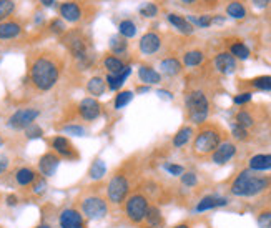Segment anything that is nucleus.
I'll use <instances>...</instances> for the list:
<instances>
[{"instance_id":"obj_53","label":"nucleus","mask_w":271,"mask_h":228,"mask_svg":"<svg viewBox=\"0 0 271 228\" xmlns=\"http://www.w3.org/2000/svg\"><path fill=\"white\" fill-rule=\"evenodd\" d=\"M7 167H9V160L7 159H0V173L7 170Z\"/></svg>"},{"instance_id":"obj_58","label":"nucleus","mask_w":271,"mask_h":228,"mask_svg":"<svg viewBox=\"0 0 271 228\" xmlns=\"http://www.w3.org/2000/svg\"><path fill=\"white\" fill-rule=\"evenodd\" d=\"M175 228H190L188 225H176Z\"/></svg>"},{"instance_id":"obj_7","label":"nucleus","mask_w":271,"mask_h":228,"mask_svg":"<svg viewBox=\"0 0 271 228\" xmlns=\"http://www.w3.org/2000/svg\"><path fill=\"white\" fill-rule=\"evenodd\" d=\"M82 211L86 218L90 220H99L104 218L108 211V205L105 202L104 197H99V195H90V197L83 198L82 202Z\"/></svg>"},{"instance_id":"obj_47","label":"nucleus","mask_w":271,"mask_h":228,"mask_svg":"<svg viewBox=\"0 0 271 228\" xmlns=\"http://www.w3.org/2000/svg\"><path fill=\"white\" fill-rule=\"evenodd\" d=\"M50 30L53 32V34H62V32L65 30V25H63V22L60 19H55V20H52V24H50Z\"/></svg>"},{"instance_id":"obj_14","label":"nucleus","mask_w":271,"mask_h":228,"mask_svg":"<svg viewBox=\"0 0 271 228\" xmlns=\"http://www.w3.org/2000/svg\"><path fill=\"white\" fill-rule=\"evenodd\" d=\"M215 67L218 68V72L225 73V75H230V73H233L236 70V60H235V57H233L231 53L221 52L215 58Z\"/></svg>"},{"instance_id":"obj_6","label":"nucleus","mask_w":271,"mask_h":228,"mask_svg":"<svg viewBox=\"0 0 271 228\" xmlns=\"http://www.w3.org/2000/svg\"><path fill=\"white\" fill-rule=\"evenodd\" d=\"M128 192H130V183H128V178L125 175H113L108 182V187H107V195H108V200L115 205H120L125 202V198L128 197Z\"/></svg>"},{"instance_id":"obj_49","label":"nucleus","mask_w":271,"mask_h":228,"mask_svg":"<svg viewBox=\"0 0 271 228\" xmlns=\"http://www.w3.org/2000/svg\"><path fill=\"white\" fill-rule=\"evenodd\" d=\"M190 22H195L197 25H200V27H208L210 24H211V19L208 17V15H202L200 19H193V17H190L188 19Z\"/></svg>"},{"instance_id":"obj_50","label":"nucleus","mask_w":271,"mask_h":228,"mask_svg":"<svg viewBox=\"0 0 271 228\" xmlns=\"http://www.w3.org/2000/svg\"><path fill=\"white\" fill-rule=\"evenodd\" d=\"M45 187H47V183L43 178H37V180L34 182V192L35 193H42L43 190H45Z\"/></svg>"},{"instance_id":"obj_56","label":"nucleus","mask_w":271,"mask_h":228,"mask_svg":"<svg viewBox=\"0 0 271 228\" xmlns=\"http://www.w3.org/2000/svg\"><path fill=\"white\" fill-rule=\"evenodd\" d=\"M138 92H140V94H145V92H148V87H140Z\"/></svg>"},{"instance_id":"obj_40","label":"nucleus","mask_w":271,"mask_h":228,"mask_svg":"<svg viewBox=\"0 0 271 228\" xmlns=\"http://www.w3.org/2000/svg\"><path fill=\"white\" fill-rule=\"evenodd\" d=\"M258 226L259 228H271V210H263L258 215Z\"/></svg>"},{"instance_id":"obj_45","label":"nucleus","mask_w":271,"mask_h":228,"mask_svg":"<svg viewBox=\"0 0 271 228\" xmlns=\"http://www.w3.org/2000/svg\"><path fill=\"white\" fill-rule=\"evenodd\" d=\"M233 137L238 138V140H245L248 137L246 128L240 127V125H233Z\"/></svg>"},{"instance_id":"obj_23","label":"nucleus","mask_w":271,"mask_h":228,"mask_svg":"<svg viewBox=\"0 0 271 228\" xmlns=\"http://www.w3.org/2000/svg\"><path fill=\"white\" fill-rule=\"evenodd\" d=\"M168 22H170L171 25H175L176 29L182 32V34H187V35L193 34L192 24H190L187 19L180 17V15H176V14H168Z\"/></svg>"},{"instance_id":"obj_10","label":"nucleus","mask_w":271,"mask_h":228,"mask_svg":"<svg viewBox=\"0 0 271 228\" xmlns=\"http://www.w3.org/2000/svg\"><path fill=\"white\" fill-rule=\"evenodd\" d=\"M78 112L80 115H82L83 120H95V118L100 117V104L97 102L95 99H92V97H86V99H83L82 102H80L78 105Z\"/></svg>"},{"instance_id":"obj_22","label":"nucleus","mask_w":271,"mask_h":228,"mask_svg":"<svg viewBox=\"0 0 271 228\" xmlns=\"http://www.w3.org/2000/svg\"><path fill=\"white\" fill-rule=\"evenodd\" d=\"M271 168V155H254L250 160V170L264 172Z\"/></svg>"},{"instance_id":"obj_13","label":"nucleus","mask_w":271,"mask_h":228,"mask_svg":"<svg viewBox=\"0 0 271 228\" xmlns=\"http://www.w3.org/2000/svg\"><path fill=\"white\" fill-rule=\"evenodd\" d=\"M58 165H60V157L55 154H45L39 160V170L42 173V177L55 175Z\"/></svg>"},{"instance_id":"obj_25","label":"nucleus","mask_w":271,"mask_h":228,"mask_svg":"<svg viewBox=\"0 0 271 228\" xmlns=\"http://www.w3.org/2000/svg\"><path fill=\"white\" fill-rule=\"evenodd\" d=\"M86 90H88V94L94 95V97L104 95V92H105V80L102 79V77L90 79L88 84H86Z\"/></svg>"},{"instance_id":"obj_5","label":"nucleus","mask_w":271,"mask_h":228,"mask_svg":"<svg viewBox=\"0 0 271 228\" xmlns=\"http://www.w3.org/2000/svg\"><path fill=\"white\" fill-rule=\"evenodd\" d=\"M148 208H150L148 198H146L143 193H133L132 197L127 200L125 213L132 223H142V221L146 218Z\"/></svg>"},{"instance_id":"obj_51","label":"nucleus","mask_w":271,"mask_h":228,"mask_svg":"<svg viewBox=\"0 0 271 228\" xmlns=\"http://www.w3.org/2000/svg\"><path fill=\"white\" fill-rule=\"evenodd\" d=\"M253 4L256 5L258 9H264L269 4V0H253Z\"/></svg>"},{"instance_id":"obj_42","label":"nucleus","mask_w":271,"mask_h":228,"mask_svg":"<svg viewBox=\"0 0 271 228\" xmlns=\"http://www.w3.org/2000/svg\"><path fill=\"white\" fill-rule=\"evenodd\" d=\"M65 133H70V135H77V137H83L85 135V128L80 127V125H68V127L63 128Z\"/></svg>"},{"instance_id":"obj_34","label":"nucleus","mask_w":271,"mask_h":228,"mask_svg":"<svg viewBox=\"0 0 271 228\" xmlns=\"http://www.w3.org/2000/svg\"><path fill=\"white\" fill-rule=\"evenodd\" d=\"M110 50L112 52H115V53H123L127 50V42L125 39H122V37H112L110 39Z\"/></svg>"},{"instance_id":"obj_32","label":"nucleus","mask_w":271,"mask_h":228,"mask_svg":"<svg viewBox=\"0 0 271 228\" xmlns=\"http://www.w3.org/2000/svg\"><path fill=\"white\" fill-rule=\"evenodd\" d=\"M107 172V167H105V162L104 160H95L94 164L90 167V178H94V180H99L105 175Z\"/></svg>"},{"instance_id":"obj_39","label":"nucleus","mask_w":271,"mask_h":228,"mask_svg":"<svg viewBox=\"0 0 271 228\" xmlns=\"http://www.w3.org/2000/svg\"><path fill=\"white\" fill-rule=\"evenodd\" d=\"M251 84L254 89H258V90H271V77H268V75L254 79Z\"/></svg>"},{"instance_id":"obj_26","label":"nucleus","mask_w":271,"mask_h":228,"mask_svg":"<svg viewBox=\"0 0 271 228\" xmlns=\"http://www.w3.org/2000/svg\"><path fill=\"white\" fill-rule=\"evenodd\" d=\"M104 63H105V68L112 75H118V73H122L123 70H125V65H123V62L120 60V58H117L115 55L107 57Z\"/></svg>"},{"instance_id":"obj_54","label":"nucleus","mask_w":271,"mask_h":228,"mask_svg":"<svg viewBox=\"0 0 271 228\" xmlns=\"http://www.w3.org/2000/svg\"><path fill=\"white\" fill-rule=\"evenodd\" d=\"M40 2H42V5H45V7H52L55 0H40Z\"/></svg>"},{"instance_id":"obj_3","label":"nucleus","mask_w":271,"mask_h":228,"mask_svg":"<svg viewBox=\"0 0 271 228\" xmlns=\"http://www.w3.org/2000/svg\"><path fill=\"white\" fill-rule=\"evenodd\" d=\"M187 108H188L190 120L193 123L202 125L208 118V112H210V104H208L207 95L200 90L190 92L187 95Z\"/></svg>"},{"instance_id":"obj_18","label":"nucleus","mask_w":271,"mask_h":228,"mask_svg":"<svg viewBox=\"0 0 271 228\" xmlns=\"http://www.w3.org/2000/svg\"><path fill=\"white\" fill-rule=\"evenodd\" d=\"M60 15L67 22H78L82 19V10L75 2H65L60 7Z\"/></svg>"},{"instance_id":"obj_1","label":"nucleus","mask_w":271,"mask_h":228,"mask_svg":"<svg viewBox=\"0 0 271 228\" xmlns=\"http://www.w3.org/2000/svg\"><path fill=\"white\" fill-rule=\"evenodd\" d=\"M60 77V67L52 57H37L30 65V80L37 89L47 92L55 87Z\"/></svg>"},{"instance_id":"obj_12","label":"nucleus","mask_w":271,"mask_h":228,"mask_svg":"<svg viewBox=\"0 0 271 228\" xmlns=\"http://www.w3.org/2000/svg\"><path fill=\"white\" fill-rule=\"evenodd\" d=\"M235 154H236V146L230 142H225V143H220L218 148L211 154V160H213L216 165H225L226 162H230L233 157H235Z\"/></svg>"},{"instance_id":"obj_30","label":"nucleus","mask_w":271,"mask_h":228,"mask_svg":"<svg viewBox=\"0 0 271 228\" xmlns=\"http://www.w3.org/2000/svg\"><path fill=\"white\" fill-rule=\"evenodd\" d=\"M183 62H185L187 67H197L203 62V53L200 50H192V52H187L185 57H183Z\"/></svg>"},{"instance_id":"obj_60","label":"nucleus","mask_w":271,"mask_h":228,"mask_svg":"<svg viewBox=\"0 0 271 228\" xmlns=\"http://www.w3.org/2000/svg\"><path fill=\"white\" fill-rule=\"evenodd\" d=\"M0 145H2V140H0Z\"/></svg>"},{"instance_id":"obj_28","label":"nucleus","mask_w":271,"mask_h":228,"mask_svg":"<svg viewBox=\"0 0 271 228\" xmlns=\"http://www.w3.org/2000/svg\"><path fill=\"white\" fill-rule=\"evenodd\" d=\"M193 135V130L190 127H183L182 130H178V133L173 137V145L175 146H183Z\"/></svg>"},{"instance_id":"obj_55","label":"nucleus","mask_w":271,"mask_h":228,"mask_svg":"<svg viewBox=\"0 0 271 228\" xmlns=\"http://www.w3.org/2000/svg\"><path fill=\"white\" fill-rule=\"evenodd\" d=\"M158 95H163L165 99H171V94H168V92H165V90H160Z\"/></svg>"},{"instance_id":"obj_17","label":"nucleus","mask_w":271,"mask_h":228,"mask_svg":"<svg viewBox=\"0 0 271 228\" xmlns=\"http://www.w3.org/2000/svg\"><path fill=\"white\" fill-rule=\"evenodd\" d=\"M228 205V200L225 197H218V195H210V197H205L202 202L197 205V211H207L211 208H218Z\"/></svg>"},{"instance_id":"obj_44","label":"nucleus","mask_w":271,"mask_h":228,"mask_svg":"<svg viewBox=\"0 0 271 228\" xmlns=\"http://www.w3.org/2000/svg\"><path fill=\"white\" fill-rule=\"evenodd\" d=\"M140 12H142V15H145V17H155L158 9H156L155 4H146L145 7L140 9Z\"/></svg>"},{"instance_id":"obj_41","label":"nucleus","mask_w":271,"mask_h":228,"mask_svg":"<svg viewBox=\"0 0 271 228\" xmlns=\"http://www.w3.org/2000/svg\"><path fill=\"white\" fill-rule=\"evenodd\" d=\"M25 135H27V138H40L43 132H42V128L39 127V125H35V123H32L30 127H27L25 128Z\"/></svg>"},{"instance_id":"obj_19","label":"nucleus","mask_w":271,"mask_h":228,"mask_svg":"<svg viewBox=\"0 0 271 228\" xmlns=\"http://www.w3.org/2000/svg\"><path fill=\"white\" fill-rule=\"evenodd\" d=\"M20 25L17 22H4L0 24V40H10L20 35Z\"/></svg>"},{"instance_id":"obj_31","label":"nucleus","mask_w":271,"mask_h":228,"mask_svg":"<svg viewBox=\"0 0 271 228\" xmlns=\"http://www.w3.org/2000/svg\"><path fill=\"white\" fill-rule=\"evenodd\" d=\"M118 32H120L123 39H132V37H135V34H137V27H135L132 20H123L120 27H118Z\"/></svg>"},{"instance_id":"obj_24","label":"nucleus","mask_w":271,"mask_h":228,"mask_svg":"<svg viewBox=\"0 0 271 228\" xmlns=\"http://www.w3.org/2000/svg\"><path fill=\"white\" fill-rule=\"evenodd\" d=\"M132 73V68L130 67H125V70H123L122 73L118 75H108L107 77V82H108V87H110V90H118L120 87L125 84V80L128 79V75Z\"/></svg>"},{"instance_id":"obj_11","label":"nucleus","mask_w":271,"mask_h":228,"mask_svg":"<svg viewBox=\"0 0 271 228\" xmlns=\"http://www.w3.org/2000/svg\"><path fill=\"white\" fill-rule=\"evenodd\" d=\"M60 226L62 228H85L83 216L80 215L78 210L75 208H67L60 213Z\"/></svg>"},{"instance_id":"obj_21","label":"nucleus","mask_w":271,"mask_h":228,"mask_svg":"<svg viewBox=\"0 0 271 228\" xmlns=\"http://www.w3.org/2000/svg\"><path fill=\"white\" fill-rule=\"evenodd\" d=\"M138 77H140V80H142V82L146 84V85L158 84L160 80H161L160 73L156 72V70L151 68V67H146V65H142V67L138 68Z\"/></svg>"},{"instance_id":"obj_8","label":"nucleus","mask_w":271,"mask_h":228,"mask_svg":"<svg viewBox=\"0 0 271 228\" xmlns=\"http://www.w3.org/2000/svg\"><path fill=\"white\" fill-rule=\"evenodd\" d=\"M37 117H39V110L35 108H20L9 118V127L15 130L27 128L37 120Z\"/></svg>"},{"instance_id":"obj_20","label":"nucleus","mask_w":271,"mask_h":228,"mask_svg":"<svg viewBox=\"0 0 271 228\" xmlns=\"http://www.w3.org/2000/svg\"><path fill=\"white\" fill-rule=\"evenodd\" d=\"M37 173L32 170V168H27V167H24V168H19L17 170V173H15V180H17V183L20 187H29V185H32L35 180H37Z\"/></svg>"},{"instance_id":"obj_29","label":"nucleus","mask_w":271,"mask_h":228,"mask_svg":"<svg viewBox=\"0 0 271 228\" xmlns=\"http://www.w3.org/2000/svg\"><path fill=\"white\" fill-rule=\"evenodd\" d=\"M230 53L233 57L236 58H241V60H246L248 57H250V48H248L245 43L238 42V43H233L231 48H230Z\"/></svg>"},{"instance_id":"obj_35","label":"nucleus","mask_w":271,"mask_h":228,"mask_svg":"<svg viewBox=\"0 0 271 228\" xmlns=\"http://www.w3.org/2000/svg\"><path fill=\"white\" fill-rule=\"evenodd\" d=\"M151 226H160L161 225V213L158 208L151 207L148 208V213H146V218H145Z\"/></svg>"},{"instance_id":"obj_43","label":"nucleus","mask_w":271,"mask_h":228,"mask_svg":"<svg viewBox=\"0 0 271 228\" xmlns=\"http://www.w3.org/2000/svg\"><path fill=\"white\" fill-rule=\"evenodd\" d=\"M197 175L195 173H192V172H188V173H183L182 175V183L183 185H187V187H195L197 185Z\"/></svg>"},{"instance_id":"obj_16","label":"nucleus","mask_w":271,"mask_h":228,"mask_svg":"<svg viewBox=\"0 0 271 228\" xmlns=\"http://www.w3.org/2000/svg\"><path fill=\"white\" fill-rule=\"evenodd\" d=\"M161 45V39L153 32H150V34H145L142 37V40H140V50L146 55H151V53L158 52V48Z\"/></svg>"},{"instance_id":"obj_27","label":"nucleus","mask_w":271,"mask_h":228,"mask_svg":"<svg viewBox=\"0 0 271 228\" xmlns=\"http://www.w3.org/2000/svg\"><path fill=\"white\" fill-rule=\"evenodd\" d=\"M160 68H161V72L166 75H176V73H180L182 65L176 58H165V60L161 62Z\"/></svg>"},{"instance_id":"obj_59","label":"nucleus","mask_w":271,"mask_h":228,"mask_svg":"<svg viewBox=\"0 0 271 228\" xmlns=\"http://www.w3.org/2000/svg\"><path fill=\"white\" fill-rule=\"evenodd\" d=\"M182 2H185V4H192V2H195V0H182Z\"/></svg>"},{"instance_id":"obj_38","label":"nucleus","mask_w":271,"mask_h":228,"mask_svg":"<svg viewBox=\"0 0 271 228\" xmlns=\"http://www.w3.org/2000/svg\"><path fill=\"white\" fill-rule=\"evenodd\" d=\"M14 9H15V4L12 0H0V20L9 17V15L14 12Z\"/></svg>"},{"instance_id":"obj_46","label":"nucleus","mask_w":271,"mask_h":228,"mask_svg":"<svg viewBox=\"0 0 271 228\" xmlns=\"http://www.w3.org/2000/svg\"><path fill=\"white\" fill-rule=\"evenodd\" d=\"M251 100V94L250 92H245V94H240L236 95L235 99H233V102H235L236 105H243V104H248V102Z\"/></svg>"},{"instance_id":"obj_37","label":"nucleus","mask_w":271,"mask_h":228,"mask_svg":"<svg viewBox=\"0 0 271 228\" xmlns=\"http://www.w3.org/2000/svg\"><path fill=\"white\" fill-rule=\"evenodd\" d=\"M133 99V94L132 92H120L115 99V108H123L125 105H128L130 102Z\"/></svg>"},{"instance_id":"obj_36","label":"nucleus","mask_w":271,"mask_h":228,"mask_svg":"<svg viewBox=\"0 0 271 228\" xmlns=\"http://www.w3.org/2000/svg\"><path fill=\"white\" fill-rule=\"evenodd\" d=\"M236 125H240L243 128H248V127H253V117L250 115L248 112H238L236 113Z\"/></svg>"},{"instance_id":"obj_48","label":"nucleus","mask_w":271,"mask_h":228,"mask_svg":"<svg viewBox=\"0 0 271 228\" xmlns=\"http://www.w3.org/2000/svg\"><path fill=\"white\" fill-rule=\"evenodd\" d=\"M166 172L171 173V175H183V167L182 165H175V164H168L165 165Z\"/></svg>"},{"instance_id":"obj_33","label":"nucleus","mask_w":271,"mask_h":228,"mask_svg":"<svg viewBox=\"0 0 271 228\" xmlns=\"http://www.w3.org/2000/svg\"><path fill=\"white\" fill-rule=\"evenodd\" d=\"M226 12H228V15L233 19H243L246 15V10L240 2H231L228 7H226Z\"/></svg>"},{"instance_id":"obj_2","label":"nucleus","mask_w":271,"mask_h":228,"mask_svg":"<svg viewBox=\"0 0 271 228\" xmlns=\"http://www.w3.org/2000/svg\"><path fill=\"white\" fill-rule=\"evenodd\" d=\"M271 185V178L258 175L253 170H245L238 175L231 183V193L235 197H254V195L264 192Z\"/></svg>"},{"instance_id":"obj_4","label":"nucleus","mask_w":271,"mask_h":228,"mask_svg":"<svg viewBox=\"0 0 271 228\" xmlns=\"http://www.w3.org/2000/svg\"><path fill=\"white\" fill-rule=\"evenodd\" d=\"M220 143H221V133L215 127H207L200 130V133L195 138L193 151L200 157H207L210 154H213L218 148Z\"/></svg>"},{"instance_id":"obj_15","label":"nucleus","mask_w":271,"mask_h":228,"mask_svg":"<svg viewBox=\"0 0 271 228\" xmlns=\"http://www.w3.org/2000/svg\"><path fill=\"white\" fill-rule=\"evenodd\" d=\"M52 146H53V150L57 151L60 157H65V159H75V148H73V145L70 143V140L68 138H65V137H55L52 140Z\"/></svg>"},{"instance_id":"obj_57","label":"nucleus","mask_w":271,"mask_h":228,"mask_svg":"<svg viewBox=\"0 0 271 228\" xmlns=\"http://www.w3.org/2000/svg\"><path fill=\"white\" fill-rule=\"evenodd\" d=\"M37 228H52V226H50V225H39Z\"/></svg>"},{"instance_id":"obj_9","label":"nucleus","mask_w":271,"mask_h":228,"mask_svg":"<svg viewBox=\"0 0 271 228\" xmlns=\"http://www.w3.org/2000/svg\"><path fill=\"white\" fill-rule=\"evenodd\" d=\"M65 43H67L68 50L72 52V55H73L75 58H78V60H83V58L86 57L85 40H83L78 34H75V32L68 34L67 37H65Z\"/></svg>"},{"instance_id":"obj_52","label":"nucleus","mask_w":271,"mask_h":228,"mask_svg":"<svg viewBox=\"0 0 271 228\" xmlns=\"http://www.w3.org/2000/svg\"><path fill=\"white\" fill-rule=\"evenodd\" d=\"M19 203V198L15 197V195H9L7 197V205H10V207H14V205Z\"/></svg>"}]
</instances>
